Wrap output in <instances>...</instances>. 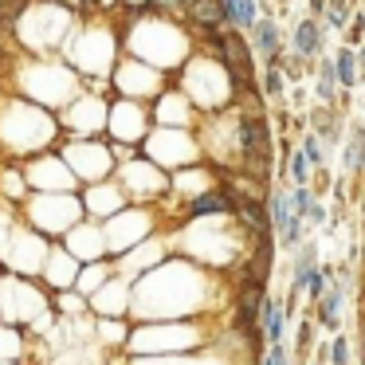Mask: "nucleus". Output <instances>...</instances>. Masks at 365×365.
I'll return each instance as SVG.
<instances>
[{"mask_svg": "<svg viewBox=\"0 0 365 365\" xmlns=\"http://www.w3.org/2000/svg\"><path fill=\"white\" fill-rule=\"evenodd\" d=\"M208 48L216 51V63L228 71L232 87H236V95H244L247 87H252V48H247L244 32H236V28H216V32H208Z\"/></svg>", "mask_w": 365, "mask_h": 365, "instance_id": "nucleus-1", "label": "nucleus"}, {"mask_svg": "<svg viewBox=\"0 0 365 365\" xmlns=\"http://www.w3.org/2000/svg\"><path fill=\"white\" fill-rule=\"evenodd\" d=\"M118 87L126 91V98L142 103V98H158V87H161V71L153 63H138V59H126L118 67Z\"/></svg>", "mask_w": 365, "mask_h": 365, "instance_id": "nucleus-2", "label": "nucleus"}, {"mask_svg": "<svg viewBox=\"0 0 365 365\" xmlns=\"http://www.w3.org/2000/svg\"><path fill=\"white\" fill-rule=\"evenodd\" d=\"M267 220H271V228L279 232L283 247H299V240H302V216L294 212L291 197L271 192V197H267Z\"/></svg>", "mask_w": 365, "mask_h": 365, "instance_id": "nucleus-3", "label": "nucleus"}, {"mask_svg": "<svg viewBox=\"0 0 365 365\" xmlns=\"http://www.w3.org/2000/svg\"><path fill=\"white\" fill-rule=\"evenodd\" d=\"M247 48H252V56H259L263 63L267 59H275L279 51H283V28H279L275 16H259L252 28H247Z\"/></svg>", "mask_w": 365, "mask_h": 365, "instance_id": "nucleus-4", "label": "nucleus"}, {"mask_svg": "<svg viewBox=\"0 0 365 365\" xmlns=\"http://www.w3.org/2000/svg\"><path fill=\"white\" fill-rule=\"evenodd\" d=\"M291 51H294V56H302V59L326 56V28H322V20L302 16L299 24H294V32H291Z\"/></svg>", "mask_w": 365, "mask_h": 365, "instance_id": "nucleus-5", "label": "nucleus"}, {"mask_svg": "<svg viewBox=\"0 0 365 365\" xmlns=\"http://www.w3.org/2000/svg\"><path fill=\"white\" fill-rule=\"evenodd\" d=\"M310 134L318 138L322 145H338L341 142V114L334 103H318L310 110Z\"/></svg>", "mask_w": 365, "mask_h": 365, "instance_id": "nucleus-6", "label": "nucleus"}, {"mask_svg": "<svg viewBox=\"0 0 365 365\" xmlns=\"http://www.w3.org/2000/svg\"><path fill=\"white\" fill-rule=\"evenodd\" d=\"M232 212V197L224 189H205L185 205V220H205V216H224Z\"/></svg>", "mask_w": 365, "mask_h": 365, "instance_id": "nucleus-7", "label": "nucleus"}, {"mask_svg": "<svg viewBox=\"0 0 365 365\" xmlns=\"http://www.w3.org/2000/svg\"><path fill=\"white\" fill-rule=\"evenodd\" d=\"M185 20H189L192 28H200V32H216V28H224L220 0H189V4H185Z\"/></svg>", "mask_w": 365, "mask_h": 365, "instance_id": "nucleus-8", "label": "nucleus"}, {"mask_svg": "<svg viewBox=\"0 0 365 365\" xmlns=\"http://www.w3.org/2000/svg\"><path fill=\"white\" fill-rule=\"evenodd\" d=\"M220 9H224V28H236V32H247L259 20V0H220Z\"/></svg>", "mask_w": 365, "mask_h": 365, "instance_id": "nucleus-9", "label": "nucleus"}, {"mask_svg": "<svg viewBox=\"0 0 365 365\" xmlns=\"http://www.w3.org/2000/svg\"><path fill=\"white\" fill-rule=\"evenodd\" d=\"M310 75H314V95H318V103H334L338 106V79H334V63H330V56H318L314 63H310Z\"/></svg>", "mask_w": 365, "mask_h": 365, "instance_id": "nucleus-10", "label": "nucleus"}, {"mask_svg": "<svg viewBox=\"0 0 365 365\" xmlns=\"http://www.w3.org/2000/svg\"><path fill=\"white\" fill-rule=\"evenodd\" d=\"M341 165H346V173H361V169H365V122H354V126L346 130Z\"/></svg>", "mask_w": 365, "mask_h": 365, "instance_id": "nucleus-11", "label": "nucleus"}, {"mask_svg": "<svg viewBox=\"0 0 365 365\" xmlns=\"http://www.w3.org/2000/svg\"><path fill=\"white\" fill-rule=\"evenodd\" d=\"M341 294H346V283H330L326 294L318 299V322L326 330H341Z\"/></svg>", "mask_w": 365, "mask_h": 365, "instance_id": "nucleus-12", "label": "nucleus"}, {"mask_svg": "<svg viewBox=\"0 0 365 365\" xmlns=\"http://www.w3.org/2000/svg\"><path fill=\"white\" fill-rule=\"evenodd\" d=\"M330 63H334V79H338L341 91H354L357 83H361V79H357V51L354 48H346V43H341V48L330 56Z\"/></svg>", "mask_w": 365, "mask_h": 365, "instance_id": "nucleus-13", "label": "nucleus"}, {"mask_svg": "<svg viewBox=\"0 0 365 365\" xmlns=\"http://www.w3.org/2000/svg\"><path fill=\"white\" fill-rule=\"evenodd\" d=\"M283 318H287V310L279 307V302L263 299V307H259V326H263V338H267V346L283 341Z\"/></svg>", "mask_w": 365, "mask_h": 365, "instance_id": "nucleus-14", "label": "nucleus"}, {"mask_svg": "<svg viewBox=\"0 0 365 365\" xmlns=\"http://www.w3.org/2000/svg\"><path fill=\"white\" fill-rule=\"evenodd\" d=\"M357 12V0H326V12H322V24L330 32H346L349 16Z\"/></svg>", "mask_w": 365, "mask_h": 365, "instance_id": "nucleus-15", "label": "nucleus"}, {"mask_svg": "<svg viewBox=\"0 0 365 365\" xmlns=\"http://www.w3.org/2000/svg\"><path fill=\"white\" fill-rule=\"evenodd\" d=\"M263 95L275 98V103L287 95V75H283V67H279V56L263 63Z\"/></svg>", "mask_w": 365, "mask_h": 365, "instance_id": "nucleus-16", "label": "nucleus"}, {"mask_svg": "<svg viewBox=\"0 0 365 365\" xmlns=\"http://www.w3.org/2000/svg\"><path fill=\"white\" fill-rule=\"evenodd\" d=\"M318 267V259H314V244H307V247H299L294 252V283H291V291L299 294L302 287H307V279H310V271Z\"/></svg>", "mask_w": 365, "mask_h": 365, "instance_id": "nucleus-17", "label": "nucleus"}, {"mask_svg": "<svg viewBox=\"0 0 365 365\" xmlns=\"http://www.w3.org/2000/svg\"><path fill=\"white\" fill-rule=\"evenodd\" d=\"M279 67H283V75H287V83H302L310 75V59H302V56H294V51H279Z\"/></svg>", "mask_w": 365, "mask_h": 365, "instance_id": "nucleus-18", "label": "nucleus"}, {"mask_svg": "<svg viewBox=\"0 0 365 365\" xmlns=\"http://www.w3.org/2000/svg\"><path fill=\"white\" fill-rule=\"evenodd\" d=\"M185 4L189 0H145V9L153 16H173V20H185Z\"/></svg>", "mask_w": 365, "mask_h": 365, "instance_id": "nucleus-19", "label": "nucleus"}, {"mask_svg": "<svg viewBox=\"0 0 365 365\" xmlns=\"http://www.w3.org/2000/svg\"><path fill=\"white\" fill-rule=\"evenodd\" d=\"M341 40H346V48H357V43L365 40V9H357L354 16H349L346 32H341Z\"/></svg>", "mask_w": 365, "mask_h": 365, "instance_id": "nucleus-20", "label": "nucleus"}, {"mask_svg": "<svg viewBox=\"0 0 365 365\" xmlns=\"http://www.w3.org/2000/svg\"><path fill=\"white\" fill-rule=\"evenodd\" d=\"M302 153H307V161H310L314 169H322V165H326V145L318 142V138L310 134V130L302 134Z\"/></svg>", "mask_w": 365, "mask_h": 365, "instance_id": "nucleus-21", "label": "nucleus"}, {"mask_svg": "<svg viewBox=\"0 0 365 365\" xmlns=\"http://www.w3.org/2000/svg\"><path fill=\"white\" fill-rule=\"evenodd\" d=\"M291 205H294V212L307 220L310 208H314V192H310V185H294V189H291Z\"/></svg>", "mask_w": 365, "mask_h": 365, "instance_id": "nucleus-22", "label": "nucleus"}, {"mask_svg": "<svg viewBox=\"0 0 365 365\" xmlns=\"http://www.w3.org/2000/svg\"><path fill=\"white\" fill-rule=\"evenodd\" d=\"M287 177H291L294 185H307V177H310V161H307V153H291V161H287Z\"/></svg>", "mask_w": 365, "mask_h": 365, "instance_id": "nucleus-23", "label": "nucleus"}, {"mask_svg": "<svg viewBox=\"0 0 365 365\" xmlns=\"http://www.w3.org/2000/svg\"><path fill=\"white\" fill-rule=\"evenodd\" d=\"M330 365H349V338L346 334H338L330 341Z\"/></svg>", "mask_w": 365, "mask_h": 365, "instance_id": "nucleus-24", "label": "nucleus"}, {"mask_svg": "<svg viewBox=\"0 0 365 365\" xmlns=\"http://www.w3.org/2000/svg\"><path fill=\"white\" fill-rule=\"evenodd\" d=\"M103 279H106V267H95V271H87V275L79 279V287H83V291H98Z\"/></svg>", "mask_w": 365, "mask_h": 365, "instance_id": "nucleus-25", "label": "nucleus"}, {"mask_svg": "<svg viewBox=\"0 0 365 365\" xmlns=\"http://www.w3.org/2000/svg\"><path fill=\"white\" fill-rule=\"evenodd\" d=\"M263 365H287V349H283V341H275V346L267 349V361Z\"/></svg>", "mask_w": 365, "mask_h": 365, "instance_id": "nucleus-26", "label": "nucleus"}, {"mask_svg": "<svg viewBox=\"0 0 365 365\" xmlns=\"http://www.w3.org/2000/svg\"><path fill=\"white\" fill-rule=\"evenodd\" d=\"M354 51H357V79H365V40L357 43Z\"/></svg>", "mask_w": 365, "mask_h": 365, "instance_id": "nucleus-27", "label": "nucleus"}, {"mask_svg": "<svg viewBox=\"0 0 365 365\" xmlns=\"http://www.w3.org/2000/svg\"><path fill=\"white\" fill-rule=\"evenodd\" d=\"M307 220H314V224H322V220H326V208L318 205V200H314V208H310V216H307Z\"/></svg>", "mask_w": 365, "mask_h": 365, "instance_id": "nucleus-28", "label": "nucleus"}, {"mask_svg": "<svg viewBox=\"0 0 365 365\" xmlns=\"http://www.w3.org/2000/svg\"><path fill=\"white\" fill-rule=\"evenodd\" d=\"M322 12H326V0H310V16L322 20Z\"/></svg>", "mask_w": 365, "mask_h": 365, "instance_id": "nucleus-29", "label": "nucleus"}, {"mask_svg": "<svg viewBox=\"0 0 365 365\" xmlns=\"http://www.w3.org/2000/svg\"><path fill=\"white\" fill-rule=\"evenodd\" d=\"M0 24H12V20H9V12H4V0H0Z\"/></svg>", "mask_w": 365, "mask_h": 365, "instance_id": "nucleus-30", "label": "nucleus"}, {"mask_svg": "<svg viewBox=\"0 0 365 365\" xmlns=\"http://www.w3.org/2000/svg\"><path fill=\"white\" fill-rule=\"evenodd\" d=\"M275 4H279V9H287V4H291V0H275Z\"/></svg>", "mask_w": 365, "mask_h": 365, "instance_id": "nucleus-31", "label": "nucleus"}]
</instances>
